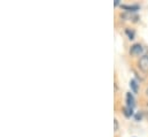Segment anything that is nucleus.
<instances>
[{"instance_id": "obj_1", "label": "nucleus", "mask_w": 148, "mask_h": 137, "mask_svg": "<svg viewBox=\"0 0 148 137\" xmlns=\"http://www.w3.org/2000/svg\"><path fill=\"white\" fill-rule=\"evenodd\" d=\"M139 68L141 69L143 71L147 73L148 71V54L143 55L139 60Z\"/></svg>"}, {"instance_id": "obj_2", "label": "nucleus", "mask_w": 148, "mask_h": 137, "mask_svg": "<svg viewBox=\"0 0 148 137\" xmlns=\"http://www.w3.org/2000/svg\"><path fill=\"white\" fill-rule=\"evenodd\" d=\"M143 52V45L139 44V43H136L131 46V50H130V53L132 55H140V53Z\"/></svg>"}, {"instance_id": "obj_3", "label": "nucleus", "mask_w": 148, "mask_h": 137, "mask_svg": "<svg viewBox=\"0 0 148 137\" xmlns=\"http://www.w3.org/2000/svg\"><path fill=\"white\" fill-rule=\"evenodd\" d=\"M126 106H129L131 108L134 106V98H133V96H132L131 92H129L126 95Z\"/></svg>"}, {"instance_id": "obj_4", "label": "nucleus", "mask_w": 148, "mask_h": 137, "mask_svg": "<svg viewBox=\"0 0 148 137\" xmlns=\"http://www.w3.org/2000/svg\"><path fill=\"white\" fill-rule=\"evenodd\" d=\"M130 88H131V90H132L133 93H137V92H138V84H137V81H136V80H131V82H130Z\"/></svg>"}, {"instance_id": "obj_5", "label": "nucleus", "mask_w": 148, "mask_h": 137, "mask_svg": "<svg viewBox=\"0 0 148 137\" xmlns=\"http://www.w3.org/2000/svg\"><path fill=\"white\" fill-rule=\"evenodd\" d=\"M122 7H123L124 9H127L129 12H134V10H138V9H139V6H138V5H131V6L123 5Z\"/></svg>"}, {"instance_id": "obj_6", "label": "nucleus", "mask_w": 148, "mask_h": 137, "mask_svg": "<svg viewBox=\"0 0 148 137\" xmlns=\"http://www.w3.org/2000/svg\"><path fill=\"white\" fill-rule=\"evenodd\" d=\"M123 111H124V114H125V116H127V118H130V116L133 114V109H132L131 107H129V106L124 107V108H123Z\"/></svg>"}, {"instance_id": "obj_7", "label": "nucleus", "mask_w": 148, "mask_h": 137, "mask_svg": "<svg viewBox=\"0 0 148 137\" xmlns=\"http://www.w3.org/2000/svg\"><path fill=\"white\" fill-rule=\"evenodd\" d=\"M125 33H126V35L129 36L130 39H133V38H134V31H132V30H130V29H126Z\"/></svg>"}, {"instance_id": "obj_8", "label": "nucleus", "mask_w": 148, "mask_h": 137, "mask_svg": "<svg viewBox=\"0 0 148 137\" xmlns=\"http://www.w3.org/2000/svg\"><path fill=\"white\" fill-rule=\"evenodd\" d=\"M114 130H115V131L118 130V121H117L116 119L114 120Z\"/></svg>"}, {"instance_id": "obj_9", "label": "nucleus", "mask_w": 148, "mask_h": 137, "mask_svg": "<svg viewBox=\"0 0 148 137\" xmlns=\"http://www.w3.org/2000/svg\"><path fill=\"white\" fill-rule=\"evenodd\" d=\"M141 118H143V114H141V113H138V114L136 115V119H137V120H139V119H141Z\"/></svg>"}, {"instance_id": "obj_10", "label": "nucleus", "mask_w": 148, "mask_h": 137, "mask_svg": "<svg viewBox=\"0 0 148 137\" xmlns=\"http://www.w3.org/2000/svg\"><path fill=\"white\" fill-rule=\"evenodd\" d=\"M118 3H119V0H115V5H116V6H117V5H118Z\"/></svg>"}, {"instance_id": "obj_11", "label": "nucleus", "mask_w": 148, "mask_h": 137, "mask_svg": "<svg viewBox=\"0 0 148 137\" xmlns=\"http://www.w3.org/2000/svg\"><path fill=\"white\" fill-rule=\"evenodd\" d=\"M145 93H146V95L148 96V86H147V89H146V91H145Z\"/></svg>"}]
</instances>
